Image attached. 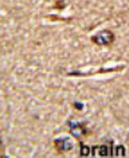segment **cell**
<instances>
[{"instance_id":"3957f363","label":"cell","mask_w":129,"mask_h":158,"mask_svg":"<svg viewBox=\"0 0 129 158\" xmlns=\"http://www.w3.org/2000/svg\"><path fill=\"white\" fill-rule=\"evenodd\" d=\"M69 132L75 138L80 139L82 138V136L86 135V128H85L84 123H72L69 122Z\"/></svg>"},{"instance_id":"7a4b0ae2","label":"cell","mask_w":129,"mask_h":158,"mask_svg":"<svg viewBox=\"0 0 129 158\" xmlns=\"http://www.w3.org/2000/svg\"><path fill=\"white\" fill-rule=\"evenodd\" d=\"M54 148L58 153H63V152L71 150L74 146L73 142L68 136L56 138L54 141Z\"/></svg>"},{"instance_id":"6da1fadb","label":"cell","mask_w":129,"mask_h":158,"mask_svg":"<svg viewBox=\"0 0 129 158\" xmlns=\"http://www.w3.org/2000/svg\"><path fill=\"white\" fill-rule=\"evenodd\" d=\"M115 39H116V36L114 33L111 30L107 29L99 31L96 34L91 37L92 43L100 47L110 46L115 41Z\"/></svg>"},{"instance_id":"52a82bcc","label":"cell","mask_w":129,"mask_h":158,"mask_svg":"<svg viewBox=\"0 0 129 158\" xmlns=\"http://www.w3.org/2000/svg\"><path fill=\"white\" fill-rule=\"evenodd\" d=\"M74 107H75L76 109L77 110H82L83 108H84V104L82 103H80V102H75L74 103Z\"/></svg>"},{"instance_id":"5b68a950","label":"cell","mask_w":129,"mask_h":158,"mask_svg":"<svg viewBox=\"0 0 129 158\" xmlns=\"http://www.w3.org/2000/svg\"><path fill=\"white\" fill-rule=\"evenodd\" d=\"M90 154V147L85 146L84 144L80 142V156H88Z\"/></svg>"},{"instance_id":"277c9868","label":"cell","mask_w":129,"mask_h":158,"mask_svg":"<svg viewBox=\"0 0 129 158\" xmlns=\"http://www.w3.org/2000/svg\"><path fill=\"white\" fill-rule=\"evenodd\" d=\"M92 153L93 156H107L109 155V149L106 145L93 146L92 148Z\"/></svg>"},{"instance_id":"8992f818","label":"cell","mask_w":129,"mask_h":158,"mask_svg":"<svg viewBox=\"0 0 129 158\" xmlns=\"http://www.w3.org/2000/svg\"><path fill=\"white\" fill-rule=\"evenodd\" d=\"M125 148L122 145H119L116 147V156H125Z\"/></svg>"}]
</instances>
